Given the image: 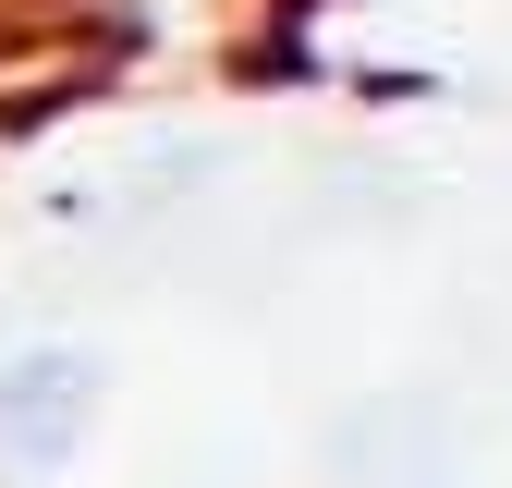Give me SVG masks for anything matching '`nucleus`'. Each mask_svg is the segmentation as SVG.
Returning a JSON list of instances; mask_svg holds the SVG:
<instances>
[{
	"instance_id": "1",
	"label": "nucleus",
	"mask_w": 512,
	"mask_h": 488,
	"mask_svg": "<svg viewBox=\"0 0 512 488\" xmlns=\"http://www.w3.org/2000/svg\"><path fill=\"white\" fill-rule=\"evenodd\" d=\"M98 440V354L86 342H37L0 366V488H49Z\"/></svg>"
}]
</instances>
